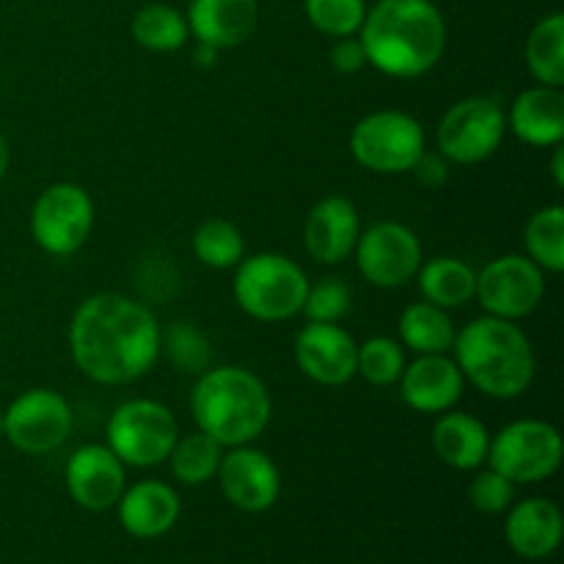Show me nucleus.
<instances>
[{
    "mask_svg": "<svg viewBox=\"0 0 564 564\" xmlns=\"http://www.w3.org/2000/svg\"><path fill=\"white\" fill-rule=\"evenodd\" d=\"M158 317L147 303L121 292H97L75 308L69 356L77 372L99 386H127L160 358Z\"/></svg>",
    "mask_w": 564,
    "mask_h": 564,
    "instance_id": "1",
    "label": "nucleus"
},
{
    "mask_svg": "<svg viewBox=\"0 0 564 564\" xmlns=\"http://www.w3.org/2000/svg\"><path fill=\"white\" fill-rule=\"evenodd\" d=\"M358 42L367 64L397 80L422 77L446 50V20L433 0H378L369 6Z\"/></svg>",
    "mask_w": 564,
    "mask_h": 564,
    "instance_id": "2",
    "label": "nucleus"
},
{
    "mask_svg": "<svg viewBox=\"0 0 564 564\" xmlns=\"http://www.w3.org/2000/svg\"><path fill=\"white\" fill-rule=\"evenodd\" d=\"M452 358L466 383L490 400H516L527 394L538 375L534 347L521 325L490 314L457 330Z\"/></svg>",
    "mask_w": 564,
    "mask_h": 564,
    "instance_id": "3",
    "label": "nucleus"
},
{
    "mask_svg": "<svg viewBox=\"0 0 564 564\" xmlns=\"http://www.w3.org/2000/svg\"><path fill=\"white\" fill-rule=\"evenodd\" d=\"M191 416L196 430L229 446L253 444L273 419V397L257 372L246 367H209L191 391Z\"/></svg>",
    "mask_w": 564,
    "mask_h": 564,
    "instance_id": "4",
    "label": "nucleus"
},
{
    "mask_svg": "<svg viewBox=\"0 0 564 564\" xmlns=\"http://www.w3.org/2000/svg\"><path fill=\"white\" fill-rule=\"evenodd\" d=\"M231 292L248 317L259 323H286L303 312L308 275L284 253H251L237 262Z\"/></svg>",
    "mask_w": 564,
    "mask_h": 564,
    "instance_id": "5",
    "label": "nucleus"
},
{
    "mask_svg": "<svg viewBox=\"0 0 564 564\" xmlns=\"http://www.w3.org/2000/svg\"><path fill=\"white\" fill-rule=\"evenodd\" d=\"M108 449L130 468H154L169 460L176 438H180V422L174 413L158 400H127L110 413Z\"/></svg>",
    "mask_w": 564,
    "mask_h": 564,
    "instance_id": "6",
    "label": "nucleus"
},
{
    "mask_svg": "<svg viewBox=\"0 0 564 564\" xmlns=\"http://www.w3.org/2000/svg\"><path fill=\"white\" fill-rule=\"evenodd\" d=\"M427 149L422 121L405 110H372L356 121L350 152L361 169L372 174H408Z\"/></svg>",
    "mask_w": 564,
    "mask_h": 564,
    "instance_id": "7",
    "label": "nucleus"
},
{
    "mask_svg": "<svg viewBox=\"0 0 564 564\" xmlns=\"http://www.w3.org/2000/svg\"><path fill=\"white\" fill-rule=\"evenodd\" d=\"M564 444L554 424L543 419H518L490 435L488 466L512 485H534L554 477L562 466Z\"/></svg>",
    "mask_w": 564,
    "mask_h": 564,
    "instance_id": "8",
    "label": "nucleus"
},
{
    "mask_svg": "<svg viewBox=\"0 0 564 564\" xmlns=\"http://www.w3.org/2000/svg\"><path fill=\"white\" fill-rule=\"evenodd\" d=\"M94 229V202L86 187L55 182L44 187L31 207V237L55 259L72 257L86 246Z\"/></svg>",
    "mask_w": 564,
    "mask_h": 564,
    "instance_id": "9",
    "label": "nucleus"
},
{
    "mask_svg": "<svg viewBox=\"0 0 564 564\" xmlns=\"http://www.w3.org/2000/svg\"><path fill=\"white\" fill-rule=\"evenodd\" d=\"M507 135V113L490 97H466L438 121V152L455 165L485 163L499 152Z\"/></svg>",
    "mask_w": 564,
    "mask_h": 564,
    "instance_id": "10",
    "label": "nucleus"
},
{
    "mask_svg": "<svg viewBox=\"0 0 564 564\" xmlns=\"http://www.w3.org/2000/svg\"><path fill=\"white\" fill-rule=\"evenodd\" d=\"M72 405L53 389H28L3 411V438L22 455H50L69 438Z\"/></svg>",
    "mask_w": 564,
    "mask_h": 564,
    "instance_id": "11",
    "label": "nucleus"
},
{
    "mask_svg": "<svg viewBox=\"0 0 564 564\" xmlns=\"http://www.w3.org/2000/svg\"><path fill=\"white\" fill-rule=\"evenodd\" d=\"M352 257L364 281L380 290H397L416 279L424 262V248L411 226L400 220H380L361 229Z\"/></svg>",
    "mask_w": 564,
    "mask_h": 564,
    "instance_id": "12",
    "label": "nucleus"
},
{
    "mask_svg": "<svg viewBox=\"0 0 564 564\" xmlns=\"http://www.w3.org/2000/svg\"><path fill=\"white\" fill-rule=\"evenodd\" d=\"M474 297L490 317L518 323L538 312L543 303L545 273L527 253H505L479 270Z\"/></svg>",
    "mask_w": 564,
    "mask_h": 564,
    "instance_id": "13",
    "label": "nucleus"
},
{
    "mask_svg": "<svg viewBox=\"0 0 564 564\" xmlns=\"http://www.w3.org/2000/svg\"><path fill=\"white\" fill-rule=\"evenodd\" d=\"M218 482L226 501L242 512H264L279 501L281 474L268 452L253 444L229 446L220 457Z\"/></svg>",
    "mask_w": 564,
    "mask_h": 564,
    "instance_id": "14",
    "label": "nucleus"
},
{
    "mask_svg": "<svg viewBox=\"0 0 564 564\" xmlns=\"http://www.w3.org/2000/svg\"><path fill=\"white\" fill-rule=\"evenodd\" d=\"M358 341L339 323H306L295 336V364L308 380L328 389L356 378Z\"/></svg>",
    "mask_w": 564,
    "mask_h": 564,
    "instance_id": "15",
    "label": "nucleus"
},
{
    "mask_svg": "<svg viewBox=\"0 0 564 564\" xmlns=\"http://www.w3.org/2000/svg\"><path fill=\"white\" fill-rule=\"evenodd\" d=\"M124 468V463L108 449V444H83L66 460V490L83 510H110L127 488Z\"/></svg>",
    "mask_w": 564,
    "mask_h": 564,
    "instance_id": "16",
    "label": "nucleus"
},
{
    "mask_svg": "<svg viewBox=\"0 0 564 564\" xmlns=\"http://www.w3.org/2000/svg\"><path fill=\"white\" fill-rule=\"evenodd\" d=\"M400 397L411 411L438 416L460 402L466 378L449 352L441 356H416L405 364L400 378Z\"/></svg>",
    "mask_w": 564,
    "mask_h": 564,
    "instance_id": "17",
    "label": "nucleus"
},
{
    "mask_svg": "<svg viewBox=\"0 0 564 564\" xmlns=\"http://www.w3.org/2000/svg\"><path fill=\"white\" fill-rule=\"evenodd\" d=\"M358 235H361V215L345 196L319 198L303 224V246L319 264H341L352 257Z\"/></svg>",
    "mask_w": 564,
    "mask_h": 564,
    "instance_id": "18",
    "label": "nucleus"
},
{
    "mask_svg": "<svg viewBox=\"0 0 564 564\" xmlns=\"http://www.w3.org/2000/svg\"><path fill=\"white\" fill-rule=\"evenodd\" d=\"M185 20L196 42L215 50L240 47L257 31L259 0H191Z\"/></svg>",
    "mask_w": 564,
    "mask_h": 564,
    "instance_id": "19",
    "label": "nucleus"
},
{
    "mask_svg": "<svg viewBox=\"0 0 564 564\" xmlns=\"http://www.w3.org/2000/svg\"><path fill=\"white\" fill-rule=\"evenodd\" d=\"M507 132L534 149H554L564 141V94L554 86H532L516 97L507 113Z\"/></svg>",
    "mask_w": 564,
    "mask_h": 564,
    "instance_id": "20",
    "label": "nucleus"
},
{
    "mask_svg": "<svg viewBox=\"0 0 564 564\" xmlns=\"http://www.w3.org/2000/svg\"><path fill=\"white\" fill-rule=\"evenodd\" d=\"M116 507H119V521L124 532L138 540L160 538L174 529L182 510L176 490L160 479H143L132 488H124Z\"/></svg>",
    "mask_w": 564,
    "mask_h": 564,
    "instance_id": "21",
    "label": "nucleus"
},
{
    "mask_svg": "<svg viewBox=\"0 0 564 564\" xmlns=\"http://www.w3.org/2000/svg\"><path fill=\"white\" fill-rule=\"evenodd\" d=\"M564 521L560 507L551 499H523L507 516L505 534L510 549L527 560H543L554 554L562 543Z\"/></svg>",
    "mask_w": 564,
    "mask_h": 564,
    "instance_id": "22",
    "label": "nucleus"
},
{
    "mask_svg": "<svg viewBox=\"0 0 564 564\" xmlns=\"http://www.w3.org/2000/svg\"><path fill=\"white\" fill-rule=\"evenodd\" d=\"M430 444L446 466L457 468V471H477L488 463L490 433L477 416L452 408V411L438 413Z\"/></svg>",
    "mask_w": 564,
    "mask_h": 564,
    "instance_id": "23",
    "label": "nucleus"
},
{
    "mask_svg": "<svg viewBox=\"0 0 564 564\" xmlns=\"http://www.w3.org/2000/svg\"><path fill=\"white\" fill-rule=\"evenodd\" d=\"M419 292L422 301L433 303V306L446 308H463L466 303L474 301L477 292V270L457 257H433L424 259L422 268L416 273Z\"/></svg>",
    "mask_w": 564,
    "mask_h": 564,
    "instance_id": "24",
    "label": "nucleus"
},
{
    "mask_svg": "<svg viewBox=\"0 0 564 564\" xmlns=\"http://www.w3.org/2000/svg\"><path fill=\"white\" fill-rule=\"evenodd\" d=\"M457 328L446 308L427 301L411 303L400 314V345L416 356H441L452 352Z\"/></svg>",
    "mask_w": 564,
    "mask_h": 564,
    "instance_id": "25",
    "label": "nucleus"
},
{
    "mask_svg": "<svg viewBox=\"0 0 564 564\" xmlns=\"http://www.w3.org/2000/svg\"><path fill=\"white\" fill-rule=\"evenodd\" d=\"M527 66L540 86H564V14L543 17L527 39Z\"/></svg>",
    "mask_w": 564,
    "mask_h": 564,
    "instance_id": "26",
    "label": "nucleus"
},
{
    "mask_svg": "<svg viewBox=\"0 0 564 564\" xmlns=\"http://www.w3.org/2000/svg\"><path fill=\"white\" fill-rule=\"evenodd\" d=\"M132 39L149 53H176L191 39V28L174 6L147 3L132 17Z\"/></svg>",
    "mask_w": 564,
    "mask_h": 564,
    "instance_id": "27",
    "label": "nucleus"
},
{
    "mask_svg": "<svg viewBox=\"0 0 564 564\" xmlns=\"http://www.w3.org/2000/svg\"><path fill=\"white\" fill-rule=\"evenodd\" d=\"M523 246L527 257L538 264L543 273H562L564 270V207L551 204V207L538 209L527 220L523 229Z\"/></svg>",
    "mask_w": 564,
    "mask_h": 564,
    "instance_id": "28",
    "label": "nucleus"
},
{
    "mask_svg": "<svg viewBox=\"0 0 564 564\" xmlns=\"http://www.w3.org/2000/svg\"><path fill=\"white\" fill-rule=\"evenodd\" d=\"M224 446L218 441H213L209 435H204L202 430H193V433H180L174 449L169 455V466L174 479H180L182 485H204L209 479H215L220 466V457H224Z\"/></svg>",
    "mask_w": 564,
    "mask_h": 564,
    "instance_id": "29",
    "label": "nucleus"
},
{
    "mask_svg": "<svg viewBox=\"0 0 564 564\" xmlns=\"http://www.w3.org/2000/svg\"><path fill=\"white\" fill-rule=\"evenodd\" d=\"M191 246L198 262L213 270H235L246 257V237L226 218L202 220L193 231Z\"/></svg>",
    "mask_w": 564,
    "mask_h": 564,
    "instance_id": "30",
    "label": "nucleus"
},
{
    "mask_svg": "<svg viewBox=\"0 0 564 564\" xmlns=\"http://www.w3.org/2000/svg\"><path fill=\"white\" fill-rule=\"evenodd\" d=\"M169 356V361L180 369L182 375H202L213 367V345L204 336V330L198 325L180 323L171 325L169 330H163V339H160V356Z\"/></svg>",
    "mask_w": 564,
    "mask_h": 564,
    "instance_id": "31",
    "label": "nucleus"
},
{
    "mask_svg": "<svg viewBox=\"0 0 564 564\" xmlns=\"http://www.w3.org/2000/svg\"><path fill=\"white\" fill-rule=\"evenodd\" d=\"M405 364V347L391 339V336H372V339L358 345L356 375L367 383L378 386V389H389V386L400 383Z\"/></svg>",
    "mask_w": 564,
    "mask_h": 564,
    "instance_id": "32",
    "label": "nucleus"
},
{
    "mask_svg": "<svg viewBox=\"0 0 564 564\" xmlns=\"http://www.w3.org/2000/svg\"><path fill=\"white\" fill-rule=\"evenodd\" d=\"M308 22L330 39L356 36L367 17V0H303Z\"/></svg>",
    "mask_w": 564,
    "mask_h": 564,
    "instance_id": "33",
    "label": "nucleus"
},
{
    "mask_svg": "<svg viewBox=\"0 0 564 564\" xmlns=\"http://www.w3.org/2000/svg\"><path fill=\"white\" fill-rule=\"evenodd\" d=\"M350 286L341 279H336V275H328V279L317 281V284L308 281V292L301 314L308 323H339L350 312Z\"/></svg>",
    "mask_w": 564,
    "mask_h": 564,
    "instance_id": "34",
    "label": "nucleus"
},
{
    "mask_svg": "<svg viewBox=\"0 0 564 564\" xmlns=\"http://www.w3.org/2000/svg\"><path fill=\"white\" fill-rule=\"evenodd\" d=\"M512 499H516V485L490 466L474 474L471 485H468V501L474 505V510L485 512V516H499V512L510 510Z\"/></svg>",
    "mask_w": 564,
    "mask_h": 564,
    "instance_id": "35",
    "label": "nucleus"
},
{
    "mask_svg": "<svg viewBox=\"0 0 564 564\" xmlns=\"http://www.w3.org/2000/svg\"><path fill=\"white\" fill-rule=\"evenodd\" d=\"M330 66L339 75H356V72H361L367 66V53H364L358 36L336 39L334 47H330Z\"/></svg>",
    "mask_w": 564,
    "mask_h": 564,
    "instance_id": "36",
    "label": "nucleus"
},
{
    "mask_svg": "<svg viewBox=\"0 0 564 564\" xmlns=\"http://www.w3.org/2000/svg\"><path fill=\"white\" fill-rule=\"evenodd\" d=\"M411 174L416 176L424 187L438 191V187L446 185V180H449V160H446L441 152H427V149H424L422 158L413 163Z\"/></svg>",
    "mask_w": 564,
    "mask_h": 564,
    "instance_id": "37",
    "label": "nucleus"
},
{
    "mask_svg": "<svg viewBox=\"0 0 564 564\" xmlns=\"http://www.w3.org/2000/svg\"><path fill=\"white\" fill-rule=\"evenodd\" d=\"M218 53L220 50L209 47V44H204V42H196V47H193V61H196L202 69H213V66L218 64Z\"/></svg>",
    "mask_w": 564,
    "mask_h": 564,
    "instance_id": "38",
    "label": "nucleus"
},
{
    "mask_svg": "<svg viewBox=\"0 0 564 564\" xmlns=\"http://www.w3.org/2000/svg\"><path fill=\"white\" fill-rule=\"evenodd\" d=\"M551 176H554V185L564 187V149L562 143L554 147V160H551Z\"/></svg>",
    "mask_w": 564,
    "mask_h": 564,
    "instance_id": "39",
    "label": "nucleus"
},
{
    "mask_svg": "<svg viewBox=\"0 0 564 564\" xmlns=\"http://www.w3.org/2000/svg\"><path fill=\"white\" fill-rule=\"evenodd\" d=\"M11 165V147H9V138L0 132V180L6 176V171H9Z\"/></svg>",
    "mask_w": 564,
    "mask_h": 564,
    "instance_id": "40",
    "label": "nucleus"
},
{
    "mask_svg": "<svg viewBox=\"0 0 564 564\" xmlns=\"http://www.w3.org/2000/svg\"><path fill=\"white\" fill-rule=\"evenodd\" d=\"M0 441H3V411H0Z\"/></svg>",
    "mask_w": 564,
    "mask_h": 564,
    "instance_id": "41",
    "label": "nucleus"
}]
</instances>
